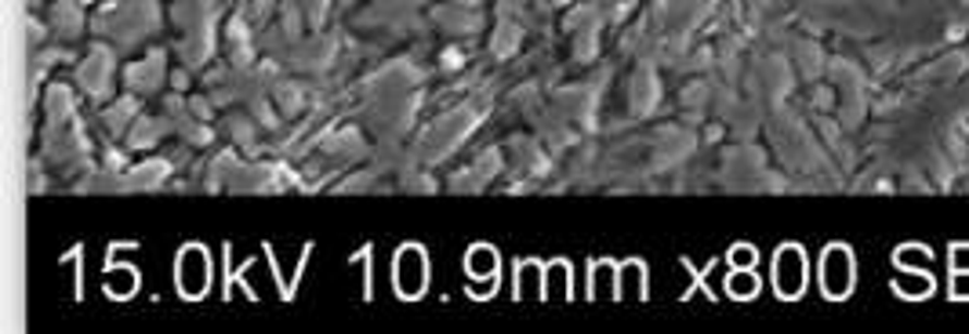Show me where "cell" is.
Here are the masks:
<instances>
[{
    "label": "cell",
    "instance_id": "cell-1",
    "mask_svg": "<svg viewBox=\"0 0 969 334\" xmlns=\"http://www.w3.org/2000/svg\"><path fill=\"white\" fill-rule=\"evenodd\" d=\"M174 280H179L182 298H204L207 287H211V262H207V251L200 244L182 247L179 262H174Z\"/></svg>",
    "mask_w": 969,
    "mask_h": 334
},
{
    "label": "cell",
    "instance_id": "cell-2",
    "mask_svg": "<svg viewBox=\"0 0 969 334\" xmlns=\"http://www.w3.org/2000/svg\"><path fill=\"white\" fill-rule=\"evenodd\" d=\"M392 276H396V295L400 298H421L425 287H429V262H425V251L418 244H407L396 251V265H392Z\"/></svg>",
    "mask_w": 969,
    "mask_h": 334
},
{
    "label": "cell",
    "instance_id": "cell-3",
    "mask_svg": "<svg viewBox=\"0 0 969 334\" xmlns=\"http://www.w3.org/2000/svg\"><path fill=\"white\" fill-rule=\"evenodd\" d=\"M821 287L827 298H846L854 290V255L843 244H832L821 258Z\"/></svg>",
    "mask_w": 969,
    "mask_h": 334
},
{
    "label": "cell",
    "instance_id": "cell-4",
    "mask_svg": "<svg viewBox=\"0 0 969 334\" xmlns=\"http://www.w3.org/2000/svg\"><path fill=\"white\" fill-rule=\"evenodd\" d=\"M773 284H777V295L781 298H799L802 287H806V258H802V247H781L777 251V262H773Z\"/></svg>",
    "mask_w": 969,
    "mask_h": 334
},
{
    "label": "cell",
    "instance_id": "cell-5",
    "mask_svg": "<svg viewBox=\"0 0 969 334\" xmlns=\"http://www.w3.org/2000/svg\"><path fill=\"white\" fill-rule=\"evenodd\" d=\"M465 273L479 284H498V251L490 244H476L465 255Z\"/></svg>",
    "mask_w": 969,
    "mask_h": 334
},
{
    "label": "cell",
    "instance_id": "cell-6",
    "mask_svg": "<svg viewBox=\"0 0 969 334\" xmlns=\"http://www.w3.org/2000/svg\"><path fill=\"white\" fill-rule=\"evenodd\" d=\"M726 290H729V295H734V298H751V295H759V276H756V273H734V276H729Z\"/></svg>",
    "mask_w": 969,
    "mask_h": 334
},
{
    "label": "cell",
    "instance_id": "cell-7",
    "mask_svg": "<svg viewBox=\"0 0 969 334\" xmlns=\"http://www.w3.org/2000/svg\"><path fill=\"white\" fill-rule=\"evenodd\" d=\"M729 262H734L737 269H748V265H756V251H751L748 244H740V247L729 251Z\"/></svg>",
    "mask_w": 969,
    "mask_h": 334
}]
</instances>
